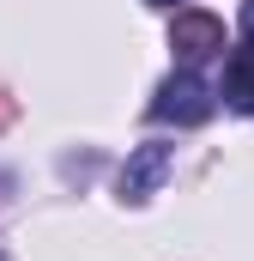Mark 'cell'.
Wrapping results in <instances>:
<instances>
[{
    "instance_id": "obj_6",
    "label": "cell",
    "mask_w": 254,
    "mask_h": 261,
    "mask_svg": "<svg viewBox=\"0 0 254 261\" xmlns=\"http://www.w3.org/2000/svg\"><path fill=\"white\" fill-rule=\"evenodd\" d=\"M242 37H248V49H254V0H242Z\"/></svg>"
},
{
    "instance_id": "obj_7",
    "label": "cell",
    "mask_w": 254,
    "mask_h": 261,
    "mask_svg": "<svg viewBox=\"0 0 254 261\" xmlns=\"http://www.w3.org/2000/svg\"><path fill=\"white\" fill-rule=\"evenodd\" d=\"M151 6H176V0H151Z\"/></svg>"
},
{
    "instance_id": "obj_4",
    "label": "cell",
    "mask_w": 254,
    "mask_h": 261,
    "mask_svg": "<svg viewBox=\"0 0 254 261\" xmlns=\"http://www.w3.org/2000/svg\"><path fill=\"white\" fill-rule=\"evenodd\" d=\"M224 97H230L236 116H254V49L230 55V67H224Z\"/></svg>"
},
{
    "instance_id": "obj_3",
    "label": "cell",
    "mask_w": 254,
    "mask_h": 261,
    "mask_svg": "<svg viewBox=\"0 0 254 261\" xmlns=\"http://www.w3.org/2000/svg\"><path fill=\"white\" fill-rule=\"evenodd\" d=\"M170 49H176L182 61H206V55L224 49V24H218L212 12H182V18L170 24Z\"/></svg>"
},
{
    "instance_id": "obj_5",
    "label": "cell",
    "mask_w": 254,
    "mask_h": 261,
    "mask_svg": "<svg viewBox=\"0 0 254 261\" xmlns=\"http://www.w3.org/2000/svg\"><path fill=\"white\" fill-rule=\"evenodd\" d=\"M12 122H18V97H6V91H0V134L12 128Z\"/></svg>"
},
{
    "instance_id": "obj_1",
    "label": "cell",
    "mask_w": 254,
    "mask_h": 261,
    "mask_svg": "<svg viewBox=\"0 0 254 261\" xmlns=\"http://www.w3.org/2000/svg\"><path fill=\"white\" fill-rule=\"evenodd\" d=\"M151 116L157 122H176V128H200L206 116H212V85L200 79V73H170L164 85H157V97H151Z\"/></svg>"
},
{
    "instance_id": "obj_2",
    "label": "cell",
    "mask_w": 254,
    "mask_h": 261,
    "mask_svg": "<svg viewBox=\"0 0 254 261\" xmlns=\"http://www.w3.org/2000/svg\"><path fill=\"white\" fill-rule=\"evenodd\" d=\"M170 176V146L164 140H145L133 158L121 164V176H115V195L127 200V206H139V200H151L157 195V182Z\"/></svg>"
}]
</instances>
